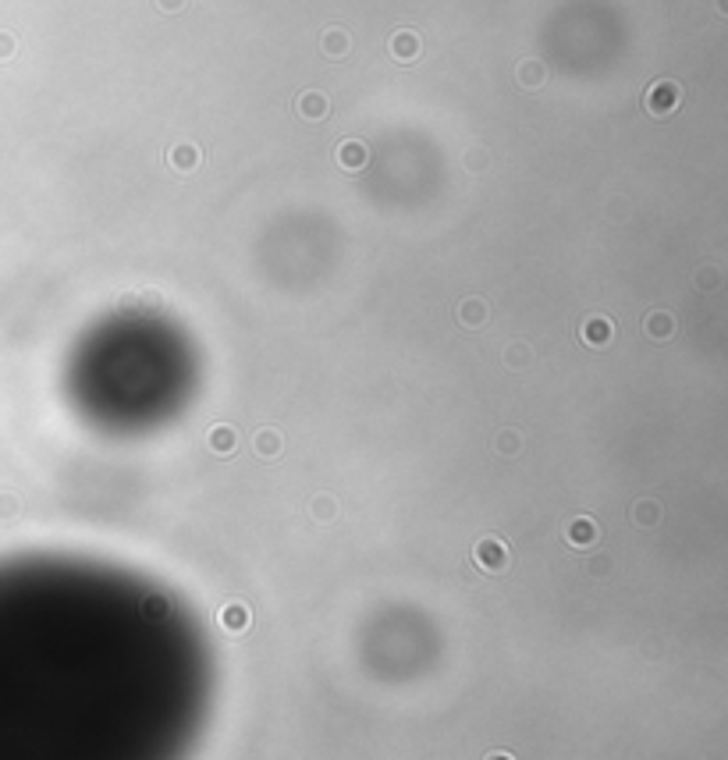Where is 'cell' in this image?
I'll return each instance as SVG.
<instances>
[{"instance_id": "obj_1", "label": "cell", "mask_w": 728, "mask_h": 760, "mask_svg": "<svg viewBox=\"0 0 728 760\" xmlns=\"http://www.w3.org/2000/svg\"><path fill=\"white\" fill-rule=\"evenodd\" d=\"M678 107V86L675 82H654L646 93V110L654 117H665Z\"/></svg>"}, {"instance_id": "obj_2", "label": "cell", "mask_w": 728, "mask_h": 760, "mask_svg": "<svg viewBox=\"0 0 728 760\" xmlns=\"http://www.w3.org/2000/svg\"><path fill=\"white\" fill-rule=\"evenodd\" d=\"M476 562H480L487 572H497V569H505V565H508V551H505L501 540H480V547H476Z\"/></svg>"}, {"instance_id": "obj_3", "label": "cell", "mask_w": 728, "mask_h": 760, "mask_svg": "<svg viewBox=\"0 0 728 760\" xmlns=\"http://www.w3.org/2000/svg\"><path fill=\"white\" fill-rule=\"evenodd\" d=\"M366 160H370V153H366V146L356 142V139H349V142H341V146H338V164H341L344 171H359V167H366Z\"/></svg>"}, {"instance_id": "obj_4", "label": "cell", "mask_w": 728, "mask_h": 760, "mask_svg": "<svg viewBox=\"0 0 728 760\" xmlns=\"http://www.w3.org/2000/svg\"><path fill=\"white\" fill-rule=\"evenodd\" d=\"M391 54H395L398 61H416V57H419V36L398 32V36L391 39Z\"/></svg>"}, {"instance_id": "obj_5", "label": "cell", "mask_w": 728, "mask_h": 760, "mask_svg": "<svg viewBox=\"0 0 728 760\" xmlns=\"http://www.w3.org/2000/svg\"><path fill=\"white\" fill-rule=\"evenodd\" d=\"M199 164V149L196 146H174V153H171V167L174 171H192Z\"/></svg>"}, {"instance_id": "obj_6", "label": "cell", "mask_w": 728, "mask_h": 760, "mask_svg": "<svg viewBox=\"0 0 728 760\" xmlns=\"http://www.w3.org/2000/svg\"><path fill=\"white\" fill-rule=\"evenodd\" d=\"M568 540L576 544V547H583V544H593V540H597V526L590 523V519H576V523L568 526Z\"/></svg>"}, {"instance_id": "obj_7", "label": "cell", "mask_w": 728, "mask_h": 760, "mask_svg": "<svg viewBox=\"0 0 728 760\" xmlns=\"http://www.w3.org/2000/svg\"><path fill=\"white\" fill-rule=\"evenodd\" d=\"M458 313H462V324H466V327H480L483 320H487V306H483L480 299H466Z\"/></svg>"}, {"instance_id": "obj_8", "label": "cell", "mask_w": 728, "mask_h": 760, "mask_svg": "<svg viewBox=\"0 0 728 760\" xmlns=\"http://www.w3.org/2000/svg\"><path fill=\"white\" fill-rule=\"evenodd\" d=\"M210 448L220 452V455H227V452L235 448V430H232V426H217V430H210Z\"/></svg>"}, {"instance_id": "obj_9", "label": "cell", "mask_w": 728, "mask_h": 760, "mask_svg": "<svg viewBox=\"0 0 728 760\" xmlns=\"http://www.w3.org/2000/svg\"><path fill=\"white\" fill-rule=\"evenodd\" d=\"M298 114H305V117H324V114H327V100H324L320 93H305V96L298 100Z\"/></svg>"}, {"instance_id": "obj_10", "label": "cell", "mask_w": 728, "mask_h": 760, "mask_svg": "<svg viewBox=\"0 0 728 760\" xmlns=\"http://www.w3.org/2000/svg\"><path fill=\"white\" fill-rule=\"evenodd\" d=\"M646 331L654 334V338H668V334L675 331V320H672L668 313H654V316H650V324H646Z\"/></svg>"}, {"instance_id": "obj_11", "label": "cell", "mask_w": 728, "mask_h": 760, "mask_svg": "<svg viewBox=\"0 0 728 760\" xmlns=\"http://www.w3.org/2000/svg\"><path fill=\"white\" fill-rule=\"evenodd\" d=\"M607 334H611L607 320H590V324L583 327V338H586L590 345H604V341H607Z\"/></svg>"}, {"instance_id": "obj_12", "label": "cell", "mask_w": 728, "mask_h": 760, "mask_svg": "<svg viewBox=\"0 0 728 760\" xmlns=\"http://www.w3.org/2000/svg\"><path fill=\"white\" fill-rule=\"evenodd\" d=\"M256 448H259V455H278V448H281V437H278V433H271V430H263V433L256 437Z\"/></svg>"}, {"instance_id": "obj_13", "label": "cell", "mask_w": 728, "mask_h": 760, "mask_svg": "<svg viewBox=\"0 0 728 760\" xmlns=\"http://www.w3.org/2000/svg\"><path fill=\"white\" fill-rule=\"evenodd\" d=\"M324 50H327V54H334V57H341L344 50H349V43H344V32H327V39H324Z\"/></svg>"}, {"instance_id": "obj_14", "label": "cell", "mask_w": 728, "mask_h": 760, "mask_svg": "<svg viewBox=\"0 0 728 760\" xmlns=\"http://www.w3.org/2000/svg\"><path fill=\"white\" fill-rule=\"evenodd\" d=\"M519 78H522V82H526V86H529V82H533V86H540V78H544V68H540V64H536V61H529V64H522V71H519Z\"/></svg>"}, {"instance_id": "obj_15", "label": "cell", "mask_w": 728, "mask_h": 760, "mask_svg": "<svg viewBox=\"0 0 728 760\" xmlns=\"http://www.w3.org/2000/svg\"><path fill=\"white\" fill-rule=\"evenodd\" d=\"M224 625H227V629H242V625H249V615H245L242 608H227V611H224Z\"/></svg>"}, {"instance_id": "obj_16", "label": "cell", "mask_w": 728, "mask_h": 760, "mask_svg": "<svg viewBox=\"0 0 728 760\" xmlns=\"http://www.w3.org/2000/svg\"><path fill=\"white\" fill-rule=\"evenodd\" d=\"M160 4H164V8H167V11H174V8H178V4H181V0H160Z\"/></svg>"}, {"instance_id": "obj_17", "label": "cell", "mask_w": 728, "mask_h": 760, "mask_svg": "<svg viewBox=\"0 0 728 760\" xmlns=\"http://www.w3.org/2000/svg\"><path fill=\"white\" fill-rule=\"evenodd\" d=\"M487 760H512V757H508V753H490Z\"/></svg>"}]
</instances>
